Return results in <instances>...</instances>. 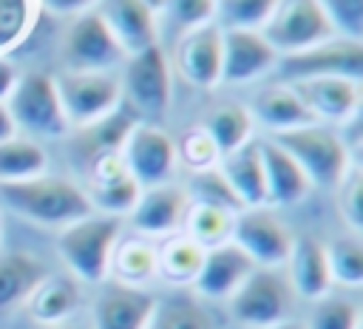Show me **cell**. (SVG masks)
Here are the masks:
<instances>
[{"label":"cell","mask_w":363,"mask_h":329,"mask_svg":"<svg viewBox=\"0 0 363 329\" xmlns=\"http://www.w3.org/2000/svg\"><path fill=\"white\" fill-rule=\"evenodd\" d=\"M0 199L23 218L48 224V227H68L85 216H91L94 204L88 193H82L74 182L62 176H34L23 182H3Z\"/></svg>","instance_id":"obj_1"},{"label":"cell","mask_w":363,"mask_h":329,"mask_svg":"<svg viewBox=\"0 0 363 329\" xmlns=\"http://www.w3.org/2000/svg\"><path fill=\"white\" fill-rule=\"evenodd\" d=\"M119 216H85L62 227L57 238L60 258L82 281H102L111 269V255L119 238Z\"/></svg>","instance_id":"obj_2"},{"label":"cell","mask_w":363,"mask_h":329,"mask_svg":"<svg viewBox=\"0 0 363 329\" xmlns=\"http://www.w3.org/2000/svg\"><path fill=\"white\" fill-rule=\"evenodd\" d=\"M278 147H284L306 173L309 184L332 187L346 179L349 150L337 133L320 125H306L295 130H281L272 136Z\"/></svg>","instance_id":"obj_3"},{"label":"cell","mask_w":363,"mask_h":329,"mask_svg":"<svg viewBox=\"0 0 363 329\" xmlns=\"http://www.w3.org/2000/svg\"><path fill=\"white\" fill-rule=\"evenodd\" d=\"M9 113L17 128L34 133V136H62L68 122L57 96V85L48 74L31 71L26 74L11 96H9Z\"/></svg>","instance_id":"obj_4"},{"label":"cell","mask_w":363,"mask_h":329,"mask_svg":"<svg viewBox=\"0 0 363 329\" xmlns=\"http://www.w3.org/2000/svg\"><path fill=\"white\" fill-rule=\"evenodd\" d=\"M54 85L65 122H77V125H91L105 113H111L119 105V94H122L119 79L108 71H71L60 77Z\"/></svg>","instance_id":"obj_5"},{"label":"cell","mask_w":363,"mask_h":329,"mask_svg":"<svg viewBox=\"0 0 363 329\" xmlns=\"http://www.w3.org/2000/svg\"><path fill=\"white\" fill-rule=\"evenodd\" d=\"M363 74V45L360 40L349 37H329L312 48L286 54L281 60V77L301 82V79H315V77H346V79H360Z\"/></svg>","instance_id":"obj_6"},{"label":"cell","mask_w":363,"mask_h":329,"mask_svg":"<svg viewBox=\"0 0 363 329\" xmlns=\"http://www.w3.org/2000/svg\"><path fill=\"white\" fill-rule=\"evenodd\" d=\"M332 37V26L315 0H281L264 26V40L284 54L312 48Z\"/></svg>","instance_id":"obj_7"},{"label":"cell","mask_w":363,"mask_h":329,"mask_svg":"<svg viewBox=\"0 0 363 329\" xmlns=\"http://www.w3.org/2000/svg\"><path fill=\"white\" fill-rule=\"evenodd\" d=\"M230 312L252 329H272L289 315V286L272 269H255L233 295Z\"/></svg>","instance_id":"obj_8"},{"label":"cell","mask_w":363,"mask_h":329,"mask_svg":"<svg viewBox=\"0 0 363 329\" xmlns=\"http://www.w3.org/2000/svg\"><path fill=\"white\" fill-rule=\"evenodd\" d=\"M119 156L139 187H156V184H164L173 173L176 145L162 128L139 122L128 133Z\"/></svg>","instance_id":"obj_9"},{"label":"cell","mask_w":363,"mask_h":329,"mask_svg":"<svg viewBox=\"0 0 363 329\" xmlns=\"http://www.w3.org/2000/svg\"><path fill=\"white\" fill-rule=\"evenodd\" d=\"M230 241L238 244L255 261V267L258 264L261 267L286 264L289 250H292V233L286 230V224L261 207H247V210L235 213Z\"/></svg>","instance_id":"obj_10"},{"label":"cell","mask_w":363,"mask_h":329,"mask_svg":"<svg viewBox=\"0 0 363 329\" xmlns=\"http://www.w3.org/2000/svg\"><path fill=\"white\" fill-rule=\"evenodd\" d=\"M125 94L136 116H162L170 105V71L164 51L150 45L130 57L125 68Z\"/></svg>","instance_id":"obj_11"},{"label":"cell","mask_w":363,"mask_h":329,"mask_svg":"<svg viewBox=\"0 0 363 329\" xmlns=\"http://www.w3.org/2000/svg\"><path fill=\"white\" fill-rule=\"evenodd\" d=\"M125 51L99 17V11L82 14L65 40V62L71 71H108Z\"/></svg>","instance_id":"obj_12"},{"label":"cell","mask_w":363,"mask_h":329,"mask_svg":"<svg viewBox=\"0 0 363 329\" xmlns=\"http://www.w3.org/2000/svg\"><path fill=\"white\" fill-rule=\"evenodd\" d=\"M278 62V51L264 40L261 31L227 28L221 34V79L247 82L261 77Z\"/></svg>","instance_id":"obj_13"},{"label":"cell","mask_w":363,"mask_h":329,"mask_svg":"<svg viewBox=\"0 0 363 329\" xmlns=\"http://www.w3.org/2000/svg\"><path fill=\"white\" fill-rule=\"evenodd\" d=\"M255 269V261L238 244L227 241L213 250H204V261L193 286L207 298H230Z\"/></svg>","instance_id":"obj_14"},{"label":"cell","mask_w":363,"mask_h":329,"mask_svg":"<svg viewBox=\"0 0 363 329\" xmlns=\"http://www.w3.org/2000/svg\"><path fill=\"white\" fill-rule=\"evenodd\" d=\"M142 187L128 173L119 153H108L91 162V196L88 201L96 204L105 216H122L130 213Z\"/></svg>","instance_id":"obj_15"},{"label":"cell","mask_w":363,"mask_h":329,"mask_svg":"<svg viewBox=\"0 0 363 329\" xmlns=\"http://www.w3.org/2000/svg\"><path fill=\"white\" fill-rule=\"evenodd\" d=\"M156 306V298L145 289L113 284L96 298L94 329H147Z\"/></svg>","instance_id":"obj_16"},{"label":"cell","mask_w":363,"mask_h":329,"mask_svg":"<svg viewBox=\"0 0 363 329\" xmlns=\"http://www.w3.org/2000/svg\"><path fill=\"white\" fill-rule=\"evenodd\" d=\"M187 207H190L187 190H182L176 184H156V187H147L145 193H139V199L130 210V221L139 233L167 235L184 221Z\"/></svg>","instance_id":"obj_17"},{"label":"cell","mask_w":363,"mask_h":329,"mask_svg":"<svg viewBox=\"0 0 363 329\" xmlns=\"http://www.w3.org/2000/svg\"><path fill=\"white\" fill-rule=\"evenodd\" d=\"M292 91L301 96V102L309 108L315 119H329V122H343L357 111L360 91L354 79L346 77H315V79H301L292 82Z\"/></svg>","instance_id":"obj_18"},{"label":"cell","mask_w":363,"mask_h":329,"mask_svg":"<svg viewBox=\"0 0 363 329\" xmlns=\"http://www.w3.org/2000/svg\"><path fill=\"white\" fill-rule=\"evenodd\" d=\"M99 17L111 28L122 51L139 54L156 45V26L145 0H102Z\"/></svg>","instance_id":"obj_19"},{"label":"cell","mask_w":363,"mask_h":329,"mask_svg":"<svg viewBox=\"0 0 363 329\" xmlns=\"http://www.w3.org/2000/svg\"><path fill=\"white\" fill-rule=\"evenodd\" d=\"M179 68L187 82L210 88L221 82V31L218 26H196L179 45Z\"/></svg>","instance_id":"obj_20"},{"label":"cell","mask_w":363,"mask_h":329,"mask_svg":"<svg viewBox=\"0 0 363 329\" xmlns=\"http://www.w3.org/2000/svg\"><path fill=\"white\" fill-rule=\"evenodd\" d=\"M261 150V164H264V184H267V201L275 204H295L309 193V179L301 170V164L278 147L272 139L258 142Z\"/></svg>","instance_id":"obj_21"},{"label":"cell","mask_w":363,"mask_h":329,"mask_svg":"<svg viewBox=\"0 0 363 329\" xmlns=\"http://www.w3.org/2000/svg\"><path fill=\"white\" fill-rule=\"evenodd\" d=\"M286 264H289V281L298 295L318 301L329 292L332 278H329V267H326V247L318 238H312V235L292 238Z\"/></svg>","instance_id":"obj_22"},{"label":"cell","mask_w":363,"mask_h":329,"mask_svg":"<svg viewBox=\"0 0 363 329\" xmlns=\"http://www.w3.org/2000/svg\"><path fill=\"white\" fill-rule=\"evenodd\" d=\"M218 170L230 182V187L238 196V201L244 204V210L267 204V184H264V164H261L258 142H247L238 150L227 153L224 164Z\"/></svg>","instance_id":"obj_23"},{"label":"cell","mask_w":363,"mask_h":329,"mask_svg":"<svg viewBox=\"0 0 363 329\" xmlns=\"http://www.w3.org/2000/svg\"><path fill=\"white\" fill-rule=\"evenodd\" d=\"M139 125V116L133 113L130 105H122L111 113H105L102 119L91 122L82 128V133L77 136V153L85 156L88 162L99 159V156H108V153H119L128 133Z\"/></svg>","instance_id":"obj_24"},{"label":"cell","mask_w":363,"mask_h":329,"mask_svg":"<svg viewBox=\"0 0 363 329\" xmlns=\"http://www.w3.org/2000/svg\"><path fill=\"white\" fill-rule=\"evenodd\" d=\"M252 113L272 128L275 133L281 130H295V128H306V125H318V119L309 113V108L301 102V96L292 91V85H272L267 91H261L252 102Z\"/></svg>","instance_id":"obj_25"},{"label":"cell","mask_w":363,"mask_h":329,"mask_svg":"<svg viewBox=\"0 0 363 329\" xmlns=\"http://www.w3.org/2000/svg\"><path fill=\"white\" fill-rule=\"evenodd\" d=\"M26 301L34 320H40L43 326H60L77 309L79 289H77V281L68 275H51V278L45 275Z\"/></svg>","instance_id":"obj_26"},{"label":"cell","mask_w":363,"mask_h":329,"mask_svg":"<svg viewBox=\"0 0 363 329\" xmlns=\"http://www.w3.org/2000/svg\"><path fill=\"white\" fill-rule=\"evenodd\" d=\"M43 278H45V267L31 252L0 255V315L23 303Z\"/></svg>","instance_id":"obj_27"},{"label":"cell","mask_w":363,"mask_h":329,"mask_svg":"<svg viewBox=\"0 0 363 329\" xmlns=\"http://www.w3.org/2000/svg\"><path fill=\"white\" fill-rule=\"evenodd\" d=\"M204 130L213 139L218 156H227V153H233V150H238L241 145L250 142L252 113L238 102H224V105L213 108V113L204 122Z\"/></svg>","instance_id":"obj_28"},{"label":"cell","mask_w":363,"mask_h":329,"mask_svg":"<svg viewBox=\"0 0 363 329\" xmlns=\"http://www.w3.org/2000/svg\"><path fill=\"white\" fill-rule=\"evenodd\" d=\"M204 261V247H199L190 235L167 238L156 250V272L167 284H193Z\"/></svg>","instance_id":"obj_29"},{"label":"cell","mask_w":363,"mask_h":329,"mask_svg":"<svg viewBox=\"0 0 363 329\" xmlns=\"http://www.w3.org/2000/svg\"><path fill=\"white\" fill-rule=\"evenodd\" d=\"M45 150L31 139H6L0 142V184L3 182H23L43 176L45 170Z\"/></svg>","instance_id":"obj_30"},{"label":"cell","mask_w":363,"mask_h":329,"mask_svg":"<svg viewBox=\"0 0 363 329\" xmlns=\"http://www.w3.org/2000/svg\"><path fill=\"white\" fill-rule=\"evenodd\" d=\"M184 221H187L190 238H193L199 247L213 250V247L227 244V241L233 238L235 213L221 210V207H213V204H190Z\"/></svg>","instance_id":"obj_31"},{"label":"cell","mask_w":363,"mask_h":329,"mask_svg":"<svg viewBox=\"0 0 363 329\" xmlns=\"http://www.w3.org/2000/svg\"><path fill=\"white\" fill-rule=\"evenodd\" d=\"M111 267L125 286H139L156 275V247L139 238H130L119 247H113Z\"/></svg>","instance_id":"obj_32"},{"label":"cell","mask_w":363,"mask_h":329,"mask_svg":"<svg viewBox=\"0 0 363 329\" xmlns=\"http://www.w3.org/2000/svg\"><path fill=\"white\" fill-rule=\"evenodd\" d=\"M187 199L193 204H213V207H221V210H230V213L244 210V204L238 201V196L233 193L230 182L224 179V173L218 167L196 170L193 179H190V187H187Z\"/></svg>","instance_id":"obj_33"},{"label":"cell","mask_w":363,"mask_h":329,"mask_svg":"<svg viewBox=\"0 0 363 329\" xmlns=\"http://www.w3.org/2000/svg\"><path fill=\"white\" fill-rule=\"evenodd\" d=\"M326 267L329 278L343 286H360L363 284V247L357 238H335L326 247Z\"/></svg>","instance_id":"obj_34"},{"label":"cell","mask_w":363,"mask_h":329,"mask_svg":"<svg viewBox=\"0 0 363 329\" xmlns=\"http://www.w3.org/2000/svg\"><path fill=\"white\" fill-rule=\"evenodd\" d=\"M278 3L281 0H216V14L227 28L258 31V26H267Z\"/></svg>","instance_id":"obj_35"},{"label":"cell","mask_w":363,"mask_h":329,"mask_svg":"<svg viewBox=\"0 0 363 329\" xmlns=\"http://www.w3.org/2000/svg\"><path fill=\"white\" fill-rule=\"evenodd\" d=\"M306 329H360V306L352 298H323L315 303Z\"/></svg>","instance_id":"obj_36"},{"label":"cell","mask_w":363,"mask_h":329,"mask_svg":"<svg viewBox=\"0 0 363 329\" xmlns=\"http://www.w3.org/2000/svg\"><path fill=\"white\" fill-rule=\"evenodd\" d=\"M147 329H213L207 312L193 301H167L156 306Z\"/></svg>","instance_id":"obj_37"},{"label":"cell","mask_w":363,"mask_h":329,"mask_svg":"<svg viewBox=\"0 0 363 329\" xmlns=\"http://www.w3.org/2000/svg\"><path fill=\"white\" fill-rule=\"evenodd\" d=\"M326 14L332 31L349 40L363 37V0H315Z\"/></svg>","instance_id":"obj_38"},{"label":"cell","mask_w":363,"mask_h":329,"mask_svg":"<svg viewBox=\"0 0 363 329\" xmlns=\"http://www.w3.org/2000/svg\"><path fill=\"white\" fill-rule=\"evenodd\" d=\"M31 17L28 0H0V48H9L20 40Z\"/></svg>","instance_id":"obj_39"},{"label":"cell","mask_w":363,"mask_h":329,"mask_svg":"<svg viewBox=\"0 0 363 329\" xmlns=\"http://www.w3.org/2000/svg\"><path fill=\"white\" fill-rule=\"evenodd\" d=\"M182 156L193 170H204V167H216L218 150H216V145H213V139L207 136L204 128H193L182 139Z\"/></svg>","instance_id":"obj_40"},{"label":"cell","mask_w":363,"mask_h":329,"mask_svg":"<svg viewBox=\"0 0 363 329\" xmlns=\"http://www.w3.org/2000/svg\"><path fill=\"white\" fill-rule=\"evenodd\" d=\"M167 14L182 28L204 26L216 14V0H164Z\"/></svg>","instance_id":"obj_41"},{"label":"cell","mask_w":363,"mask_h":329,"mask_svg":"<svg viewBox=\"0 0 363 329\" xmlns=\"http://www.w3.org/2000/svg\"><path fill=\"white\" fill-rule=\"evenodd\" d=\"M340 216L346 218V224L357 233L363 227V182L360 173H352L340 190Z\"/></svg>","instance_id":"obj_42"},{"label":"cell","mask_w":363,"mask_h":329,"mask_svg":"<svg viewBox=\"0 0 363 329\" xmlns=\"http://www.w3.org/2000/svg\"><path fill=\"white\" fill-rule=\"evenodd\" d=\"M14 85H17V74H14L11 62H9V60H0V102H3L6 96H11Z\"/></svg>","instance_id":"obj_43"},{"label":"cell","mask_w":363,"mask_h":329,"mask_svg":"<svg viewBox=\"0 0 363 329\" xmlns=\"http://www.w3.org/2000/svg\"><path fill=\"white\" fill-rule=\"evenodd\" d=\"M14 130H17L14 119H11L9 108L0 102V142H6V139H14Z\"/></svg>","instance_id":"obj_44"},{"label":"cell","mask_w":363,"mask_h":329,"mask_svg":"<svg viewBox=\"0 0 363 329\" xmlns=\"http://www.w3.org/2000/svg\"><path fill=\"white\" fill-rule=\"evenodd\" d=\"M43 3H45V9H51V11H57V14H68V11L82 9L88 0H43Z\"/></svg>","instance_id":"obj_45"},{"label":"cell","mask_w":363,"mask_h":329,"mask_svg":"<svg viewBox=\"0 0 363 329\" xmlns=\"http://www.w3.org/2000/svg\"><path fill=\"white\" fill-rule=\"evenodd\" d=\"M272 329H306L303 323H295V320H284V323H278V326H272Z\"/></svg>","instance_id":"obj_46"},{"label":"cell","mask_w":363,"mask_h":329,"mask_svg":"<svg viewBox=\"0 0 363 329\" xmlns=\"http://www.w3.org/2000/svg\"><path fill=\"white\" fill-rule=\"evenodd\" d=\"M0 241H3V216H0Z\"/></svg>","instance_id":"obj_47"},{"label":"cell","mask_w":363,"mask_h":329,"mask_svg":"<svg viewBox=\"0 0 363 329\" xmlns=\"http://www.w3.org/2000/svg\"><path fill=\"white\" fill-rule=\"evenodd\" d=\"M45 329H65V326H45Z\"/></svg>","instance_id":"obj_48"}]
</instances>
